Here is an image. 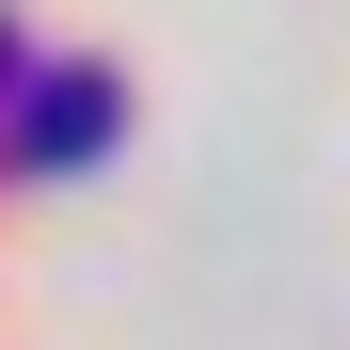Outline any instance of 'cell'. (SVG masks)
I'll return each instance as SVG.
<instances>
[{
    "label": "cell",
    "instance_id": "6da1fadb",
    "mask_svg": "<svg viewBox=\"0 0 350 350\" xmlns=\"http://www.w3.org/2000/svg\"><path fill=\"white\" fill-rule=\"evenodd\" d=\"M111 128H128V80H111L96 48H64V64H16V96H0V175H48V159H96Z\"/></svg>",
    "mask_w": 350,
    "mask_h": 350
}]
</instances>
